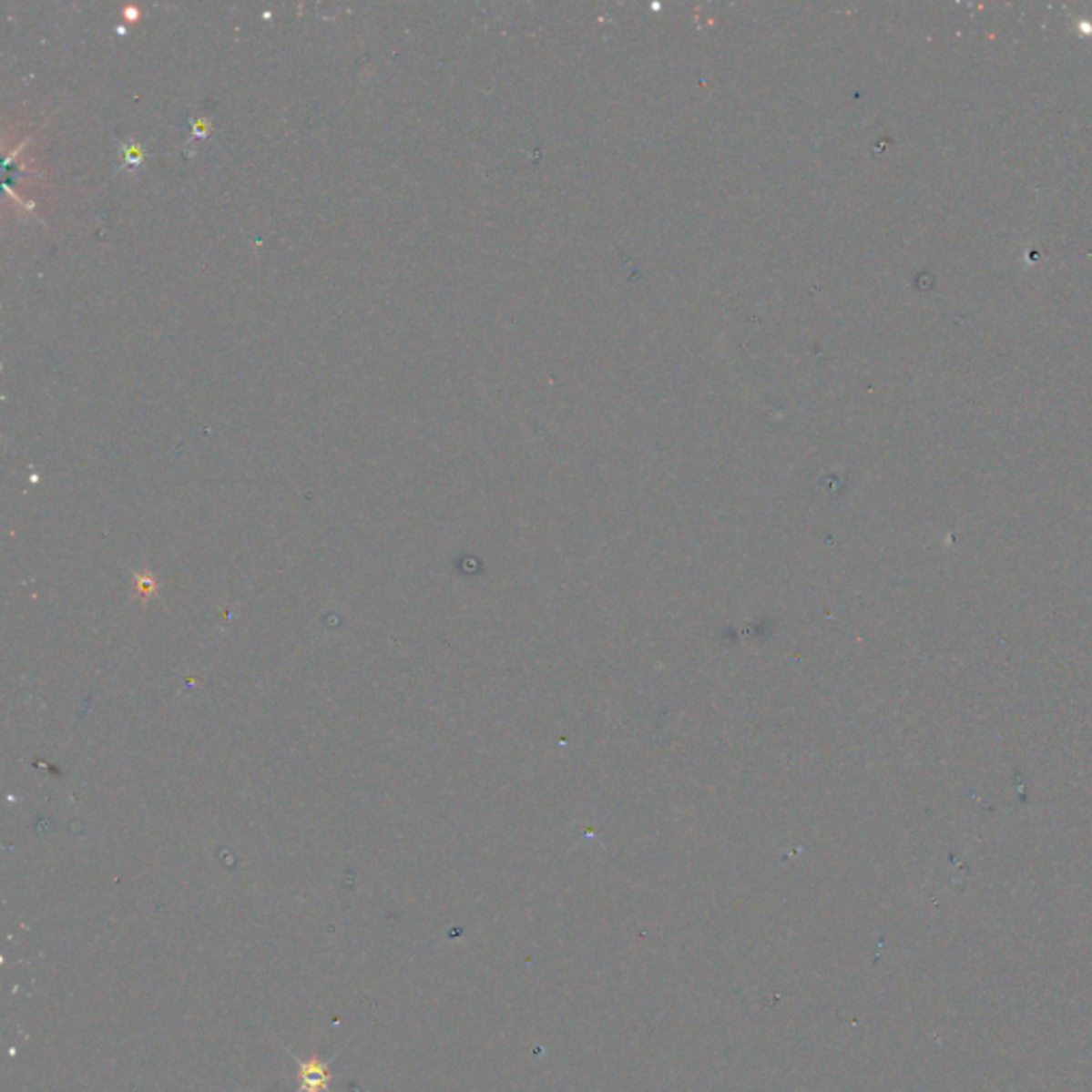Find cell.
<instances>
[{"mask_svg":"<svg viewBox=\"0 0 1092 1092\" xmlns=\"http://www.w3.org/2000/svg\"><path fill=\"white\" fill-rule=\"evenodd\" d=\"M299 1077H301V1092H321L322 1088H327L331 1079L327 1065L318 1058L303 1060Z\"/></svg>","mask_w":1092,"mask_h":1092,"instance_id":"6da1fadb","label":"cell"}]
</instances>
